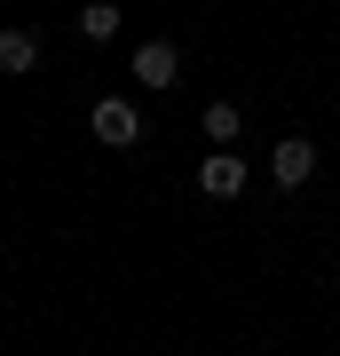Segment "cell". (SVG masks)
<instances>
[{
    "label": "cell",
    "mask_w": 340,
    "mask_h": 356,
    "mask_svg": "<svg viewBox=\"0 0 340 356\" xmlns=\"http://www.w3.org/2000/svg\"><path fill=\"white\" fill-rule=\"evenodd\" d=\"M88 127H95V143H111V151H127V143H143V111L127 95H103L95 111H88Z\"/></svg>",
    "instance_id": "1"
},
{
    "label": "cell",
    "mask_w": 340,
    "mask_h": 356,
    "mask_svg": "<svg viewBox=\"0 0 340 356\" xmlns=\"http://www.w3.org/2000/svg\"><path fill=\"white\" fill-rule=\"evenodd\" d=\"M245 182H253V175H245V159H238V151H214V159L198 166V191H206V198H238Z\"/></svg>",
    "instance_id": "2"
},
{
    "label": "cell",
    "mask_w": 340,
    "mask_h": 356,
    "mask_svg": "<svg viewBox=\"0 0 340 356\" xmlns=\"http://www.w3.org/2000/svg\"><path fill=\"white\" fill-rule=\"evenodd\" d=\"M269 175H277V191H301V182L316 175V143H277V159H269Z\"/></svg>",
    "instance_id": "3"
},
{
    "label": "cell",
    "mask_w": 340,
    "mask_h": 356,
    "mask_svg": "<svg viewBox=\"0 0 340 356\" xmlns=\"http://www.w3.org/2000/svg\"><path fill=\"white\" fill-rule=\"evenodd\" d=\"M175 72H182V56L166 48V40H151V48H135V79H143V88H175Z\"/></svg>",
    "instance_id": "4"
},
{
    "label": "cell",
    "mask_w": 340,
    "mask_h": 356,
    "mask_svg": "<svg viewBox=\"0 0 340 356\" xmlns=\"http://www.w3.org/2000/svg\"><path fill=\"white\" fill-rule=\"evenodd\" d=\"M206 135H214V151H229V143L245 135V111L238 103H206Z\"/></svg>",
    "instance_id": "5"
},
{
    "label": "cell",
    "mask_w": 340,
    "mask_h": 356,
    "mask_svg": "<svg viewBox=\"0 0 340 356\" xmlns=\"http://www.w3.org/2000/svg\"><path fill=\"white\" fill-rule=\"evenodd\" d=\"M40 64V40L32 32H0V72H32Z\"/></svg>",
    "instance_id": "6"
},
{
    "label": "cell",
    "mask_w": 340,
    "mask_h": 356,
    "mask_svg": "<svg viewBox=\"0 0 340 356\" xmlns=\"http://www.w3.org/2000/svg\"><path fill=\"white\" fill-rule=\"evenodd\" d=\"M79 32H88V40H111V32H119V8H111V0H95V8H79Z\"/></svg>",
    "instance_id": "7"
}]
</instances>
